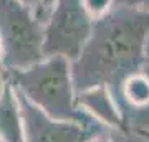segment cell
<instances>
[{"label":"cell","mask_w":149,"mask_h":142,"mask_svg":"<svg viewBox=\"0 0 149 142\" xmlns=\"http://www.w3.org/2000/svg\"><path fill=\"white\" fill-rule=\"evenodd\" d=\"M149 35V10L113 7L95 21L85 48L71 61L74 93L106 86L118 101L123 81L139 73Z\"/></svg>","instance_id":"6da1fadb"},{"label":"cell","mask_w":149,"mask_h":142,"mask_svg":"<svg viewBox=\"0 0 149 142\" xmlns=\"http://www.w3.org/2000/svg\"><path fill=\"white\" fill-rule=\"evenodd\" d=\"M5 73L12 86L52 119L81 124L98 122L76 106L71 61L66 58L47 56L25 69Z\"/></svg>","instance_id":"7a4b0ae2"},{"label":"cell","mask_w":149,"mask_h":142,"mask_svg":"<svg viewBox=\"0 0 149 142\" xmlns=\"http://www.w3.org/2000/svg\"><path fill=\"white\" fill-rule=\"evenodd\" d=\"M2 68L25 69L43 60V23L18 0H0Z\"/></svg>","instance_id":"3957f363"},{"label":"cell","mask_w":149,"mask_h":142,"mask_svg":"<svg viewBox=\"0 0 149 142\" xmlns=\"http://www.w3.org/2000/svg\"><path fill=\"white\" fill-rule=\"evenodd\" d=\"M95 20L81 0H56L43 23V56H61L74 61L85 48Z\"/></svg>","instance_id":"277c9868"},{"label":"cell","mask_w":149,"mask_h":142,"mask_svg":"<svg viewBox=\"0 0 149 142\" xmlns=\"http://www.w3.org/2000/svg\"><path fill=\"white\" fill-rule=\"evenodd\" d=\"M15 94L20 106L25 142H88L98 136L109 134V129L100 122L81 124L52 119L33 106L18 89H15Z\"/></svg>","instance_id":"5b68a950"},{"label":"cell","mask_w":149,"mask_h":142,"mask_svg":"<svg viewBox=\"0 0 149 142\" xmlns=\"http://www.w3.org/2000/svg\"><path fill=\"white\" fill-rule=\"evenodd\" d=\"M76 106L109 131H123L121 109L106 86H95L76 93Z\"/></svg>","instance_id":"8992f818"},{"label":"cell","mask_w":149,"mask_h":142,"mask_svg":"<svg viewBox=\"0 0 149 142\" xmlns=\"http://www.w3.org/2000/svg\"><path fill=\"white\" fill-rule=\"evenodd\" d=\"M0 142H25L23 122L15 88L7 78V84L0 94Z\"/></svg>","instance_id":"52a82bcc"},{"label":"cell","mask_w":149,"mask_h":142,"mask_svg":"<svg viewBox=\"0 0 149 142\" xmlns=\"http://www.w3.org/2000/svg\"><path fill=\"white\" fill-rule=\"evenodd\" d=\"M143 71L148 74V78H149V35H148V40H146V50H144ZM123 131H133V132L149 131V107L143 111H138V112H133V114L124 117Z\"/></svg>","instance_id":"ba28073f"},{"label":"cell","mask_w":149,"mask_h":142,"mask_svg":"<svg viewBox=\"0 0 149 142\" xmlns=\"http://www.w3.org/2000/svg\"><path fill=\"white\" fill-rule=\"evenodd\" d=\"M86 13L93 20H100L114 7V0H81Z\"/></svg>","instance_id":"9c48e42d"},{"label":"cell","mask_w":149,"mask_h":142,"mask_svg":"<svg viewBox=\"0 0 149 142\" xmlns=\"http://www.w3.org/2000/svg\"><path fill=\"white\" fill-rule=\"evenodd\" d=\"M55 3H56V0H38L35 15H37V18L42 21V23L47 21V18H48V15H50L52 8L55 7Z\"/></svg>","instance_id":"30bf717a"},{"label":"cell","mask_w":149,"mask_h":142,"mask_svg":"<svg viewBox=\"0 0 149 142\" xmlns=\"http://www.w3.org/2000/svg\"><path fill=\"white\" fill-rule=\"evenodd\" d=\"M114 7H128L138 10H149V0H114Z\"/></svg>","instance_id":"8fae6325"},{"label":"cell","mask_w":149,"mask_h":142,"mask_svg":"<svg viewBox=\"0 0 149 142\" xmlns=\"http://www.w3.org/2000/svg\"><path fill=\"white\" fill-rule=\"evenodd\" d=\"M20 3H23L25 7H28V8H32L33 12L37 10V5H38V0H18Z\"/></svg>","instance_id":"7c38bea8"},{"label":"cell","mask_w":149,"mask_h":142,"mask_svg":"<svg viewBox=\"0 0 149 142\" xmlns=\"http://www.w3.org/2000/svg\"><path fill=\"white\" fill-rule=\"evenodd\" d=\"M5 84H7V73H5V69L0 68V94H2V91L5 88Z\"/></svg>","instance_id":"4fadbf2b"},{"label":"cell","mask_w":149,"mask_h":142,"mask_svg":"<svg viewBox=\"0 0 149 142\" xmlns=\"http://www.w3.org/2000/svg\"><path fill=\"white\" fill-rule=\"evenodd\" d=\"M133 132V131H131ZM138 136V142H149V131H144V132H136Z\"/></svg>","instance_id":"5bb4252c"},{"label":"cell","mask_w":149,"mask_h":142,"mask_svg":"<svg viewBox=\"0 0 149 142\" xmlns=\"http://www.w3.org/2000/svg\"><path fill=\"white\" fill-rule=\"evenodd\" d=\"M88 142H113V141H111V137H109V134H106V136H98Z\"/></svg>","instance_id":"9a60e30c"},{"label":"cell","mask_w":149,"mask_h":142,"mask_svg":"<svg viewBox=\"0 0 149 142\" xmlns=\"http://www.w3.org/2000/svg\"><path fill=\"white\" fill-rule=\"evenodd\" d=\"M0 68H2V43H0ZM3 69V68H2Z\"/></svg>","instance_id":"2e32d148"}]
</instances>
